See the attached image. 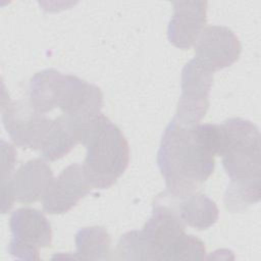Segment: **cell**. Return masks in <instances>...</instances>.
I'll return each mask as SVG.
<instances>
[{
  "label": "cell",
  "instance_id": "1",
  "mask_svg": "<svg viewBox=\"0 0 261 261\" xmlns=\"http://www.w3.org/2000/svg\"><path fill=\"white\" fill-rule=\"evenodd\" d=\"M214 156L195 125L186 127L172 119L164 129L157 153L166 185L164 193L180 198L197 192L213 172Z\"/></svg>",
  "mask_w": 261,
  "mask_h": 261
},
{
  "label": "cell",
  "instance_id": "2",
  "mask_svg": "<svg viewBox=\"0 0 261 261\" xmlns=\"http://www.w3.org/2000/svg\"><path fill=\"white\" fill-rule=\"evenodd\" d=\"M81 143L87 149L83 167L92 187L113 186L129 162L128 143L121 130L100 113L82 127Z\"/></svg>",
  "mask_w": 261,
  "mask_h": 261
},
{
  "label": "cell",
  "instance_id": "3",
  "mask_svg": "<svg viewBox=\"0 0 261 261\" xmlns=\"http://www.w3.org/2000/svg\"><path fill=\"white\" fill-rule=\"evenodd\" d=\"M222 125L225 130V145L220 156L230 182H261L258 127L250 120L240 117L229 118Z\"/></svg>",
  "mask_w": 261,
  "mask_h": 261
},
{
  "label": "cell",
  "instance_id": "4",
  "mask_svg": "<svg viewBox=\"0 0 261 261\" xmlns=\"http://www.w3.org/2000/svg\"><path fill=\"white\" fill-rule=\"evenodd\" d=\"M186 224L167 196L162 193L154 201L152 215L141 230L153 252L154 260H173L176 246L184 238Z\"/></svg>",
  "mask_w": 261,
  "mask_h": 261
},
{
  "label": "cell",
  "instance_id": "5",
  "mask_svg": "<svg viewBox=\"0 0 261 261\" xmlns=\"http://www.w3.org/2000/svg\"><path fill=\"white\" fill-rule=\"evenodd\" d=\"M213 71L197 58L190 60L181 71V95L173 118L178 124L192 127L199 124L209 108V93Z\"/></svg>",
  "mask_w": 261,
  "mask_h": 261
},
{
  "label": "cell",
  "instance_id": "6",
  "mask_svg": "<svg viewBox=\"0 0 261 261\" xmlns=\"http://www.w3.org/2000/svg\"><path fill=\"white\" fill-rule=\"evenodd\" d=\"M2 122L12 142L21 148L40 150L52 119L36 110L30 102L8 101L2 106Z\"/></svg>",
  "mask_w": 261,
  "mask_h": 261
},
{
  "label": "cell",
  "instance_id": "7",
  "mask_svg": "<svg viewBox=\"0 0 261 261\" xmlns=\"http://www.w3.org/2000/svg\"><path fill=\"white\" fill-rule=\"evenodd\" d=\"M52 180V169L44 158L29 160L12 174L8 181L2 184V213L10 210L14 201L30 204L41 200Z\"/></svg>",
  "mask_w": 261,
  "mask_h": 261
},
{
  "label": "cell",
  "instance_id": "8",
  "mask_svg": "<svg viewBox=\"0 0 261 261\" xmlns=\"http://www.w3.org/2000/svg\"><path fill=\"white\" fill-rule=\"evenodd\" d=\"M241 52L239 38L223 25L204 28L195 44V58L213 72L233 64Z\"/></svg>",
  "mask_w": 261,
  "mask_h": 261
},
{
  "label": "cell",
  "instance_id": "9",
  "mask_svg": "<svg viewBox=\"0 0 261 261\" xmlns=\"http://www.w3.org/2000/svg\"><path fill=\"white\" fill-rule=\"evenodd\" d=\"M92 189L83 165L72 163L51 181L42 198L43 209L48 214L66 213Z\"/></svg>",
  "mask_w": 261,
  "mask_h": 261
},
{
  "label": "cell",
  "instance_id": "10",
  "mask_svg": "<svg viewBox=\"0 0 261 261\" xmlns=\"http://www.w3.org/2000/svg\"><path fill=\"white\" fill-rule=\"evenodd\" d=\"M103 94L99 87L80 77L66 74V84L59 109L81 127L101 113Z\"/></svg>",
  "mask_w": 261,
  "mask_h": 261
},
{
  "label": "cell",
  "instance_id": "11",
  "mask_svg": "<svg viewBox=\"0 0 261 261\" xmlns=\"http://www.w3.org/2000/svg\"><path fill=\"white\" fill-rule=\"evenodd\" d=\"M173 14L167 28L169 42L182 50L196 44L206 24V1H174Z\"/></svg>",
  "mask_w": 261,
  "mask_h": 261
},
{
  "label": "cell",
  "instance_id": "12",
  "mask_svg": "<svg viewBox=\"0 0 261 261\" xmlns=\"http://www.w3.org/2000/svg\"><path fill=\"white\" fill-rule=\"evenodd\" d=\"M10 230L12 242L39 250L47 248L52 243L51 224L43 212L23 207L12 212L10 216Z\"/></svg>",
  "mask_w": 261,
  "mask_h": 261
},
{
  "label": "cell",
  "instance_id": "13",
  "mask_svg": "<svg viewBox=\"0 0 261 261\" xmlns=\"http://www.w3.org/2000/svg\"><path fill=\"white\" fill-rule=\"evenodd\" d=\"M65 83L66 74L56 69L48 68L37 72L30 82L29 102L42 113L59 108Z\"/></svg>",
  "mask_w": 261,
  "mask_h": 261
},
{
  "label": "cell",
  "instance_id": "14",
  "mask_svg": "<svg viewBox=\"0 0 261 261\" xmlns=\"http://www.w3.org/2000/svg\"><path fill=\"white\" fill-rule=\"evenodd\" d=\"M166 196L186 225L203 230L211 227L218 219L219 211L215 202L203 193L194 192L180 198Z\"/></svg>",
  "mask_w": 261,
  "mask_h": 261
},
{
  "label": "cell",
  "instance_id": "15",
  "mask_svg": "<svg viewBox=\"0 0 261 261\" xmlns=\"http://www.w3.org/2000/svg\"><path fill=\"white\" fill-rule=\"evenodd\" d=\"M82 127L65 115L52 119L51 126L40 149L45 160L55 161L65 156L81 143Z\"/></svg>",
  "mask_w": 261,
  "mask_h": 261
},
{
  "label": "cell",
  "instance_id": "16",
  "mask_svg": "<svg viewBox=\"0 0 261 261\" xmlns=\"http://www.w3.org/2000/svg\"><path fill=\"white\" fill-rule=\"evenodd\" d=\"M76 258L85 260H108L111 254V238L103 226L80 229L75 234Z\"/></svg>",
  "mask_w": 261,
  "mask_h": 261
},
{
  "label": "cell",
  "instance_id": "17",
  "mask_svg": "<svg viewBox=\"0 0 261 261\" xmlns=\"http://www.w3.org/2000/svg\"><path fill=\"white\" fill-rule=\"evenodd\" d=\"M260 187L258 184L229 182L224 193V205L226 210L236 213L243 212L260 200Z\"/></svg>",
  "mask_w": 261,
  "mask_h": 261
},
{
  "label": "cell",
  "instance_id": "18",
  "mask_svg": "<svg viewBox=\"0 0 261 261\" xmlns=\"http://www.w3.org/2000/svg\"><path fill=\"white\" fill-rule=\"evenodd\" d=\"M117 258L122 260H154L152 250L141 230H130L122 234L117 243Z\"/></svg>",
  "mask_w": 261,
  "mask_h": 261
},
{
  "label": "cell",
  "instance_id": "19",
  "mask_svg": "<svg viewBox=\"0 0 261 261\" xmlns=\"http://www.w3.org/2000/svg\"><path fill=\"white\" fill-rule=\"evenodd\" d=\"M1 151H2V184L8 181L12 176V170L16 162V151L14 147L1 141Z\"/></svg>",
  "mask_w": 261,
  "mask_h": 261
}]
</instances>
